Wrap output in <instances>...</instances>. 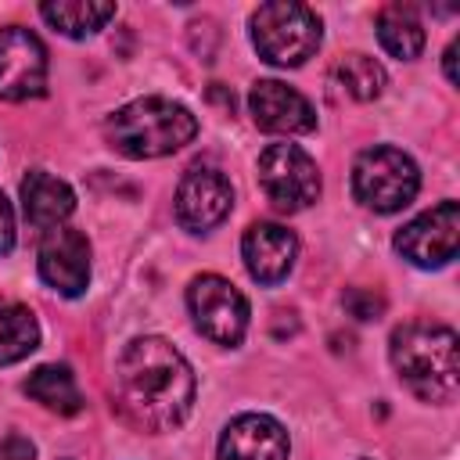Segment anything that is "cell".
<instances>
[{
    "label": "cell",
    "instance_id": "cell-13",
    "mask_svg": "<svg viewBox=\"0 0 460 460\" xmlns=\"http://www.w3.org/2000/svg\"><path fill=\"white\" fill-rule=\"evenodd\" d=\"M288 453L291 442L277 417L241 413L223 428L216 460H288Z\"/></svg>",
    "mask_w": 460,
    "mask_h": 460
},
{
    "label": "cell",
    "instance_id": "cell-22",
    "mask_svg": "<svg viewBox=\"0 0 460 460\" xmlns=\"http://www.w3.org/2000/svg\"><path fill=\"white\" fill-rule=\"evenodd\" d=\"M32 456H36V446L25 435L11 431L0 438V460H32Z\"/></svg>",
    "mask_w": 460,
    "mask_h": 460
},
{
    "label": "cell",
    "instance_id": "cell-9",
    "mask_svg": "<svg viewBox=\"0 0 460 460\" xmlns=\"http://www.w3.org/2000/svg\"><path fill=\"white\" fill-rule=\"evenodd\" d=\"M47 90V47L22 25L0 29V101H29Z\"/></svg>",
    "mask_w": 460,
    "mask_h": 460
},
{
    "label": "cell",
    "instance_id": "cell-15",
    "mask_svg": "<svg viewBox=\"0 0 460 460\" xmlns=\"http://www.w3.org/2000/svg\"><path fill=\"white\" fill-rule=\"evenodd\" d=\"M75 208V194L65 180L43 172V169H32L25 180H22V212L32 226L40 230H50V226H61Z\"/></svg>",
    "mask_w": 460,
    "mask_h": 460
},
{
    "label": "cell",
    "instance_id": "cell-10",
    "mask_svg": "<svg viewBox=\"0 0 460 460\" xmlns=\"http://www.w3.org/2000/svg\"><path fill=\"white\" fill-rule=\"evenodd\" d=\"M40 277L65 298H79L90 284V241L75 226H50L40 241Z\"/></svg>",
    "mask_w": 460,
    "mask_h": 460
},
{
    "label": "cell",
    "instance_id": "cell-19",
    "mask_svg": "<svg viewBox=\"0 0 460 460\" xmlns=\"http://www.w3.org/2000/svg\"><path fill=\"white\" fill-rule=\"evenodd\" d=\"M40 345V323L29 305L14 298H0V367L18 363Z\"/></svg>",
    "mask_w": 460,
    "mask_h": 460
},
{
    "label": "cell",
    "instance_id": "cell-16",
    "mask_svg": "<svg viewBox=\"0 0 460 460\" xmlns=\"http://www.w3.org/2000/svg\"><path fill=\"white\" fill-rule=\"evenodd\" d=\"M40 14L54 32H61L68 40H86L115 18V4H108V0H47V4H40Z\"/></svg>",
    "mask_w": 460,
    "mask_h": 460
},
{
    "label": "cell",
    "instance_id": "cell-4",
    "mask_svg": "<svg viewBox=\"0 0 460 460\" xmlns=\"http://www.w3.org/2000/svg\"><path fill=\"white\" fill-rule=\"evenodd\" d=\"M323 40V25L313 7L298 0H273L252 14V43L262 61L277 68L305 65Z\"/></svg>",
    "mask_w": 460,
    "mask_h": 460
},
{
    "label": "cell",
    "instance_id": "cell-14",
    "mask_svg": "<svg viewBox=\"0 0 460 460\" xmlns=\"http://www.w3.org/2000/svg\"><path fill=\"white\" fill-rule=\"evenodd\" d=\"M241 255H244L252 280L273 288L291 273L295 255H298V241L280 223H252L241 237Z\"/></svg>",
    "mask_w": 460,
    "mask_h": 460
},
{
    "label": "cell",
    "instance_id": "cell-12",
    "mask_svg": "<svg viewBox=\"0 0 460 460\" xmlns=\"http://www.w3.org/2000/svg\"><path fill=\"white\" fill-rule=\"evenodd\" d=\"M248 111L259 129L280 133V137H298L316 129V111L313 104L288 83L280 79H259L248 90Z\"/></svg>",
    "mask_w": 460,
    "mask_h": 460
},
{
    "label": "cell",
    "instance_id": "cell-3",
    "mask_svg": "<svg viewBox=\"0 0 460 460\" xmlns=\"http://www.w3.org/2000/svg\"><path fill=\"white\" fill-rule=\"evenodd\" d=\"M194 133L198 119L190 115V108L169 97H137L104 119L108 147L133 162L172 155L183 144H190Z\"/></svg>",
    "mask_w": 460,
    "mask_h": 460
},
{
    "label": "cell",
    "instance_id": "cell-18",
    "mask_svg": "<svg viewBox=\"0 0 460 460\" xmlns=\"http://www.w3.org/2000/svg\"><path fill=\"white\" fill-rule=\"evenodd\" d=\"M25 392L47 406L50 413H61V417H72L83 410V395H79V385L72 377V370L65 363H43L36 367L29 377H25Z\"/></svg>",
    "mask_w": 460,
    "mask_h": 460
},
{
    "label": "cell",
    "instance_id": "cell-17",
    "mask_svg": "<svg viewBox=\"0 0 460 460\" xmlns=\"http://www.w3.org/2000/svg\"><path fill=\"white\" fill-rule=\"evenodd\" d=\"M374 29H377L381 47L392 58H399V61H413L424 50V22H420L417 7H410V4H388V7H381Z\"/></svg>",
    "mask_w": 460,
    "mask_h": 460
},
{
    "label": "cell",
    "instance_id": "cell-5",
    "mask_svg": "<svg viewBox=\"0 0 460 460\" xmlns=\"http://www.w3.org/2000/svg\"><path fill=\"white\" fill-rule=\"evenodd\" d=\"M417 190H420V172L406 151L388 147V144L359 151L352 165V194L359 205L388 216V212L406 208L417 198Z\"/></svg>",
    "mask_w": 460,
    "mask_h": 460
},
{
    "label": "cell",
    "instance_id": "cell-23",
    "mask_svg": "<svg viewBox=\"0 0 460 460\" xmlns=\"http://www.w3.org/2000/svg\"><path fill=\"white\" fill-rule=\"evenodd\" d=\"M11 248H14V212H11V201L0 190V255H7Z\"/></svg>",
    "mask_w": 460,
    "mask_h": 460
},
{
    "label": "cell",
    "instance_id": "cell-7",
    "mask_svg": "<svg viewBox=\"0 0 460 460\" xmlns=\"http://www.w3.org/2000/svg\"><path fill=\"white\" fill-rule=\"evenodd\" d=\"M187 309L194 327L216 345H241L248 331V298L219 273H201L187 288Z\"/></svg>",
    "mask_w": 460,
    "mask_h": 460
},
{
    "label": "cell",
    "instance_id": "cell-21",
    "mask_svg": "<svg viewBox=\"0 0 460 460\" xmlns=\"http://www.w3.org/2000/svg\"><path fill=\"white\" fill-rule=\"evenodd\" d=\"M345 309L356 316V320H377L385 313V298L374 295V291H363V288H349L345 291Z\"/></svg>",
    "mask_w": 460,
    "mask_h": 460
},
{
    "label": "cell",
    "instance_id": "cell-20",
    "mask_svg": "<svg viewBox=\"0 0 460 460\" xmlns=\"http://www.w3.org/2000/svg\"><path fill=\"white\" fill-rule=\"evenodd\" d=\"M334 79L352 101H374V97H381L388 75H385L381 61H374L370 54H345L334 65Z\"/></svg>",
    "mask_w": 460,
    "mask_h": 460
},
{
    "label": "cell",
    "instance_id": "cell-1",
    "mask_svg": "<svg viewBox=\"0 0 460 460\" xmlns=\"http://www.w3.org/2000/svg\"><path fill=\"white\" fill-rule=\"evenodd\" d=\"M115 402L144 431H172L194 406V370L176 345L158 334L133 338L115 359Z\"/></svg>",
    "mask_w": 460,
    "mask_h": 460
},
{
    "label": "cell",
    "instance_id": "cell-6",
    "mask_svg": "<svg viewBox=\"0 0 460 460\" xmlns=\"http://www.w3.org/2000/svg\"><path fill=\"white\" fill-rule=\"evenodd\" d=\"M255 169L259 187L277 212H302L320 198V169L298 144H270Z\"/></svg>",
    "mask_w": 460,
    "mask_h": 460
},
{
    "label": "cell",
    "instance_id": "cell-24",
    "mask_svg": "<svg viewBox=\"0 0 460 460\" xmlns=\"http://www.w3.org/2000/svg\"><path fill=\"white\" fill-rule=\"evenodd\" d=\"M456 50H460V43L453 40V43L446 47V54H442V68H446V79H449V83H460V75H456Z\"/></svg>",
    "mask_w": 460,
    "mask_h": 460
},
{
    "label": "cell",
    "instance_id": "cell-11",
    "mask_svg": "<svg viewBox=\"0 0 460 460\" xmlns=\"http://www.w3.org/2000/svg\"><path fill=\"white\" fill-rule=\"evenodd\" d=\"M234 208V187L219 169L198 165L176 187V219L190 234L216 230Z\"/></svg>",
    "mask_w": 460,
    "mask_h": 460
},
{
    "label": "cell",
    "instance_id": "cell-8",
    "mask_svg": "<svg viewBox=\"0 0 460 460\" xmlns=\"http://www.w3.org/2000/svg\"><path fill=\"white\" fill-rule=\"evenodd\" d=\"M395 252L420 270H438L453 262L460 252V205L438 201L435 208L410 219L395 234Z\"/></svg>",
    "mask_w": 460,
    "mask_h": 460
},
{
    "label": "cell",
    "instance_id": "cell-2",
    "mask_svg": "<svg viewBox=\"0 0 460 460\" xmlns=\"http://www.w3.org/2000/svg\"><path fill=\"white\" fill-rule=\"evenodd\" d=\"M392 367L399 381L424 402H449L460 388V341L453 327L442 323H402L388 341Z\"/></svg>",
    "mask_w": 460,
    "mask_h": 460
}]
</instances>
